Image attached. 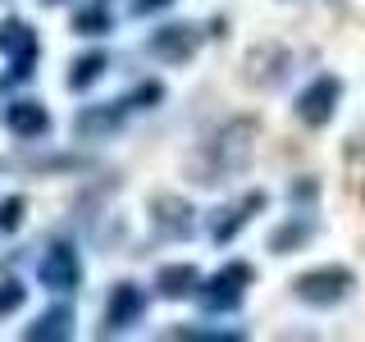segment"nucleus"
I'll return each instance as SVG.
<instances>
[{
    "instance_id": "1",
    "label": "nucleus",
    "mask_w": 365,
    "mask_h": 342,
    "mask_svg": "<svg viewBox=\"0 0 365 342\" xmlns=\"http://www.w3.org/2000/svg\"><path fill=\"white\" fill-rule=\"evenodd\" d=\"M251 137H256V123L251 119L247 123H228V128L205 146V165L197 169V182H210V187L228 182L251 160Z\"/></svg>"
},
{
    "instance_id": "2",
    "label": "nucleus",
    "mask_w": 365,
    "mask_h": 342,
    "mask_svg": "<svg viewBox=\"0 0 365 342\" xmlns=\"http://www.w3.org/2000/svg\"><path fill=\"white\" fill-rule=\"evenodd\" d=\"M251 283H256V265H247V260H228L224 269H215L210 279L197 288V301H201L205 315H228V311L242 306V296H247Z\"/></svg>"
},
{
    "instance_id": "3",
    "label": "nucleus",
    "mask_w": 365,
    "mask_h": 342,
    "mask_svg": "<svg viewBox=\"0 0 365 342\" xmlns=\"http://www.w3.org/2000/svg\"><path fill=\"white\" fill-rule=\"evenodd\" d=\"M351 288H356V279L342 265H319V269H306V274L292 279V292L302 296L306 306H338V301L351 296Z\"/></svg>"
},
{
    "instance_id": "4",
    "label": "nucleus",
    "mask_w": 365,
    "mask_h": 342,
    "mask_svg": "<svg viewBox=\"0 0 365 342\" xmlns=\"http://www.w3.org/2000/svg\"><path fill=\"white\" fill-rule=\"evenodd\" d=\"M0 51L9 55L5 87L28 83V78H32V68H37V32H32L23 19H5V23H0Z\"/></svg>"
},
{
    "instance_id": "5",
    "label": "nucleus",
    "mask_w": 365,
    "mask_h": 342,
    "mask_svg": "<svg viewBox=\"0 0 365 342\" xmlns=\"http://www.w3.org/2000/svg\"><path fill=\"white\" fill-rule=\"evenodd\" d=\"M338 100H342V83L334 73H319L315 83H306L302 96H297V119H302L306 128H324L338 114Z\"/></svg>"
},
{
    "instance_id": "6",
    "label": "nucleus",
    "mask_w": 365,
    "mask_h": 342,
    "mask_svg": "<svg viewBox=\"0 0 365 342\" xmlns=\"http://www.w3.org/2000/svg\"><path fill=\"white\" fill-rule=\"evenodd\" d=\"M151 224L160 237H169V242H182V237L197 233V210H192L182 197H169V192H160L151 197Z\"/></svg>"
},
{
    "instance_id": "7",
    "label": "nucleus",
    "mask_w": 365,
    "mask_h": 342,
    "mask_svg": "<svg viewBox=\"0 0 365 342\" xmlns=\"http://www.w3.org/2000/svg\"><path fill=\"white\" fill-rule=\"evenodd\" d=\"M37 279H41L51 292H73L78 283H83V260H78V251L68 247V242H55V247L41 256Z\"/></svg>"
},
{
    "instance_id": "8",
    "label": "nucleus",
    "mask_w": 365,
    "mask_h": 342,
    "mask_svg": "<svg viewBox=\"0 0 365 342\" xmlns=\"http://www.w3.org/2000/svg\"><path fill=\"white\" fill-rule=\"evenodd\" d=\"M146 315V292L137 283H114L110 288V301H106V333H128L137 319Z\"/></svg>"
},
{
    "instance_id": "9",
    "label": "nucleus",
    "mask_w": 365,
    "mask_h": 342,
    "mask_svg": "<svg viewBox=\"0 0 365 342\" xmlns=\"http://www.w3.org/2000/svg\"><path fill=\"white\" fill-rule=\"evenodd\" d=\"M201 46V28L197 23H169L151 37V55L155 60H169V64H187Z\"/></svg>"
},
{
    "instance_id": "10",
    "label": "nucleus",
    "mask_w": 365,
    "mask_h": 342,
    "mask_svg": "<svg viewBox=\"0 0 365 342\" xmlns=\"http://www.w3.org/2000/svg\"><path fill=\"white\" fill-rule=\"evenodd\" d=\"M265 205H269V197H265V192H247L242 201L224 205V210L210 219V237H215V242H233V237L242 233V228H247L251 219H256V214L265 210Z\"/></svg>"
},
{
    "instance_id": "11",
    "label": "nucleus",
    "mask_w": 365,
    "mask_h": 342,
    "mask_svg": "<svg viewBox=\"0 0 365 342\" xmlns=\"http://www.w3.org/2000/svg\"><path fill=\"white\" fill-rule=\"evenodd\" d=\"M123 119H128V100H106V105H91L73 119V133L83 137V142H96V137H110L123 128Z\"/></svg>"
},
{
    "instance_id": "12",
    "label": "nucleus",
    "mask_w": 365,
    "mask_h": 342,
    "mask_svg": "<svg viewBox=\"0 0 365 342\" xmlns=\"http://www.w3.org/2000/svg\"><path fill=\"white\" fill-rule=\"evenodd\" d=\"M5 128L14 137H23V142H32V137L51 133V114H46L41 100H14V105L5 110Z\"/></svg>"
},
{
    "instance_id": "13",
    "label": "nucleus",
    "mask_w": 365,
    "mask_h": 342,
    "mask_svg": "<svg viewBox=\"0 0 365 342\" xmlns=\"http://www.w3.org/2000/svg\"><path fill=\"white\" fill-rule=\"evenodd\" d=\"M68 333H73V311H68V306H51L46 315H37L28 328H23L28 342H64Z\"/></svg>"
},
{
    "instance_id": "14",
    "label": "nucleus",
    "mask_w": 365,
    "mask_h": 342,
    "mask_svg": "<svg viewBox=\"0 0 365 342\" xmlns=\"http://www.w3.org/2000/svg\"><path fill=\"white\" fill-rule=\"evenodd\" d=\"M197 288H201L197 265H165L155 274V292L165 296V301H182V296H192Z\"/></svg>"
},
{
    "instance_id": "15",
    "label": "nucleus",
    "mask_w": 365,
    "mask_h": 342,
    "mask_svg": "<svg viewBox=\"0 0 365 342\" xmlns=\"http://www.w3.org/2000/svg\"><path fill=\"white\" fill-rule=\"evenodd\" d=\"M101 73H106V55H101V51H87V55H78V60H73L68 87H73V91H87V87L96 83Z\"/></svg>"
},
{
    "instance_id": "16",
    "label": "nucleus",
    "mask_w": 365,
    "mask_h": 342,
    "mask_svg": "<svg viewBox=\"0 0 365 342\" xmlns=\"http://www.w3.org/2000/svg\"><path fill=\"white\" fill-rule=\"evenodd\" d=\"M306 237H311V219H302V214H297V219H288L283 228H274V233H269V247L288 256V251H297Z\"/></svg>"
},
{
    "instance_id": "17",
    "label": "nucleus",
    "mask_w": 365,
    "mask_h": 342,
    "mask_svg": "<svg viewBox=\"0 0 365 342\" xmlns=\"http://www.w3.org/2000/svg\"><path fill=\"white\" fill-rule=\"evenodd\" d=\"M73 32L78 37H106L110 32V9L106 5H87L73 14Z\"/></svg>"
},
{
    "instance_id": "18",
    "label": "nucleus",
    "mask_w": 365,
    "mask_h": 342,
    "mask_svg": "<svg viewBox=\"0 0 365 342\" xmlns=\"http://www.w3.org/2000/svg\"><path fill=\"white\" fill-rule=\"evenodd\" d=\"M23 210H28L23 197H5V201H0V233H14V228L23 224Z\"/></svg>"
},
{
    "instance_id": "19",
    "label": "nucleus",
    "mask_w": 365,
    "mask_h": 342,
    "mask_svg": "<svg viewBox=\"0 0 365 342\" xmlns=\"http://www.w3.org/2000/svg\"><path fill=\"white\" fill-rule=\"evenodd\" d=\"M23 296H28V288L14 283V279H5V283H0V315H14L23 306Z\"/></svg>"
},
{
    "instance_id": "20",
    "label": "nucleus",
    "mask_w": 365,
    "mask_h": 342,
    "mask_svg": "<svg viewBox=\"0 0 365 342\" xmlns=\"http://www.w3.org/2000/svg\"><path fill=\"white\" fill-rule=\"evenodd\" d=\"M169 338H187V342H237L242 333H220V328H174Z\"/></svg>"
},
{
    "instance_id": "21",
    "label": "nucleus",
    "mask_w": 365,
    "mask_h": 342,
    "mask_svg": "<svg viewBox=\"0 0 365 342\" xmlns=\"http://www.w3.org/2000/svg\"><path fill=\"white\" fill-rule=\"evenodd\" d=\"M174 0H133V19H151L160 14V9H169Z\"/></svg>"
},
{
    "instance_id": "22",
    "label": "nucleus",
    "mask_w": 365,
    "mask_h": 342,
    "mask_svg": "<svg viewBox=\"0 0 365 342\" xmlns=\"http://www.w3.org/2000/svg\"><path fill=\"white\" fill-rule=\"evenodd\" d=\"M292 197H297V201H315V197H319V182H315V178H302V182L292 187Z\"/></svg>"
},
{
    "instance_id": "23",
    "label": "nucleus",
    "mask_w": 365,
    "mask_h": 342,
    "mask_svg": "<svg viewBox=\"0 0 365 342\" xmlns=\"http://www.w3.org/2000/svg\"><path fill=\"white\" fill-rule=\"evenodd\" d=\"M41 5H60V0H41Z\"/></svg>"
}]
</instances>
